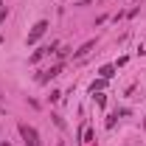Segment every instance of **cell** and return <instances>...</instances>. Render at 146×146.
<instances>
[{
    "label": "cell",
    "instance_id": "obj_1",
    "mask_svg": "<svg viewBox=\"0 0 146 146\" xmlns=\"http://www.w3.org/2000/svg\"><path fill=\"white\" fill-rule=\"evenodd\" d=\"M20 135H23L25 146H42V143H39V135H36V129H34V127H28V124H20Z\"/></svg>",
    "mask_w": 146,
    "mask_h": 146
},
{
    "label": "cell",
    "instance_id": "obj_2",
    "mask_svg": "<svg viewBox=\"0 0 146 146\" xmlns=\"http://www.w3.org/2000/svg\"><path fill=\"white\" fill-rule=\"evenodd\" d=\"M45 31H48V20H39L34 28H31V34H28V39H25V42H28V45H34V42L45 34Z\"/></svg>",
    "mask_w": 146,
    "mask_h": 146
},
{
    "label": "cell",
    "instance_id": "obj_3",
    "mask_svg": "<svg viewBox=\"0 0 146 146\" xmlns=\"http://www.w3.org/2000/svg\"><path fill=\"white\" fill-rule=\"evenodd\" d=\"M59 73H62V62H59V65H54V68H48V70H45L42 76H39V82L45 84L48 79H54V76H59Z\"/></svg>",
    "mask_w": 146,
    "mask_h": 146
},
{
    "label": "cell",
    "instance_id": "obj_4",
    "mask_svg": "<svg viewBox=\"0 0 146 146\" xmlns=\"http://www.w3.org/2000/svg\"><path fill=\"white\" fill-rule=\"evenodd\" d=\"M98 73H101V79H112V73H115V65H104Z\"/></svg>",
    "mask_w": 146,
    "mask_h": 146
},
{
    "label": "cell",
    "instance_id": "obj_5",
    "mask_svg": "<svg viewBox=\"0 0 146 146\" xmlns=\"http://www.w3.org/2000/svg\"><path fill=\"white\" fill-rule=\"evenodd\" d=\"M93 45H96L93 39H90V42H84V45H82V48L76 51V56H84V54H90V51H93Z\"/></svg>",
    "mask_w": 146,
    "mask_h": 146
},
{
    "label": "cell",
    "instance_id": "obj_6",
    "mask_svg": "<svg viewBox=\"0 0 146 146\" xmlns=\"http://www.w3.org/2000/svg\"><path fill=\"white\" fill-rule=\"evenodd\" d=\"M104 84H107V79H98V82H93V87H90V90L96 93V90H101V87H104Z\"/></svg>",
    "mask_w": 146,
    "mask_h": 146
},
{
    "label": "cell",
    "instance_id": "obj_7",
    "mask_svg": "<svg viewBox=\"0 0 146 146\" xmlns=\"http://www.w3.org/2000/svg\"><path fill=\"white\" fill-rule=\"evenodd\" d=\"M143 127H146V118H143Z\"/></svg>",
    "mask_w": 146,
    "mask_h": 146
},
{
    "label": "cell",
    "instance_id": "obj_8",
    "mask_svg": "<svg viewBox=\"0 0 146 146\" xmlns=\"http://www.w3.org/2000/svg\"><path fill=\"white\" fill-rule=\"evenodd\" d=\"M0 42H3V36H0Z\"/></svg>",
    "mask_w": 146,
    "mask_h": 146
},
{
    "label": "cell",
    "instance_id": "obj_9",
    "mask_svg": "<svg viewBox=\"0 0 146 146\" xmlns=\"http://www.w3.org/2000/svg\"><path fill=\"white\" fill-rule=\"evenodd\" d=\"M59 146H65V143H59Z\"/></svg>",
    "mask_w": 146,
    "mask_h": 146
}]
</instances>
